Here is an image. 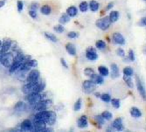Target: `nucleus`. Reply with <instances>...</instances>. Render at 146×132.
<instances>
[{
  "label": "nucleus",
  "mask_w": 146,
  "mask_h": 132,
  "mask_svg": "<svg viewBox=\"0 0 146 132\" xmlns=\"http://www.w3.org/2000/svg\"><path fill=\"white\" fill-rule=\"evenodd\" d=\"M96 88V84L92 80H86L82 82V89L86 94H91Z\"/></svg>",
  "instance_id": "nucleus-6"
},
{
  "label": "nucleus",
  "mask_w": 146,
  "mask_h": 132,
  "mask_svg": "<svg viewBox=\"0 0 146 132\" xmlns=\"http://www.w3.org/2000/svg\"><path fill=\"white\" fill-rule=\"evenodd\" d=\"M113 6H114V3H110V4L108 5V6L106 7V9H105V10H106V11H109V10H110Z\"/></svg>",
  "instance_id": "nucleus-49"
},
{
  "label": "nucleus",
  "mask_w": 146,
  "mask_h": 132,
  "mask_svg": "<svg viewBox=\"0 0 146 132\" xmlns=\"http://www.w3.org/2000/svg\"><path fill=\"white\" fill-rule=\"evenodd\" d=\"M145 1H146V0H145Z\"/></svg>",
  "instance_id": "nucleus-54"
},
{
  "label": "nucleus",
  "mask_w": 146,
  "mask_h": 132,
  "mask_svg": "<svg viewBox=\"0 0 146 132\" xmlns=\"http://www.w3.org/2000/svg\"><path fill=\"white\" fill-rule=\"evenodd\" d=\"M39 77H40L39 71L36 68H33L28 72L25 82H38L39 80Z\"/></svg>",
  "instance_id": "nucleus-5"
},
{
  "label": "nucleus",
  "mask_w": 146,
  "mask_h": 132,
  "mask_svg": "<svg viewBox=\"0 0 146 132\" xmlns=\"http://www.w3.org/2000/svg\"><path fill=\"white\" fill-rule=\"evenodd\" d=\"M105 120H107V121H110V120H111L112 119V117H113V115H112V113H110V111H104V112H102V115H101Z\"/></svg>",
  "instance_id": "nucleus-35"
},
{
  "label": "nucleus",
  "mask_w": 146,
  "mask_h": 132,
  "mask_svg": "<svg viewBox=\"0 0 146 132\" xmlns=\"http://www.w3.org/2000/svg\"><path fill=\"white\" fill-rule=\"evenodd\" d=\"M28 14L29 16L32 18V19H37L38 18V14H37V11H34V10H30L28 11Z\"/></svg>",
  "instance_id": "nucleus-42"
},
{
  "label": "nucleus",
  "mask_w": 146,
  "mask_h": 132,
  "mask_svg": "<svg viewBox=\"0 0 146 132\" xmlns=\"http://www.w3.org/2000/svg\"><path fill=\"white\" fill-rule=\"evenodd\" d=\"M109 17H110L111 22H112V23H115V22H116V21L118 20V19H119V12H118L117 11H110Z\"/></svg>",
  "instance_id": "nucleus-26"
},
{
  "label": "nucleus",
  "mask_w": 146,
  "mask_h": 132,
  "mask_svg": "<svg viewBox=\"0 0 146 132\" xmlns=\"http://www.w3.org/2000/svg\"><path fill=\"white\" fill-rule=\"evenodd\" d=\"M88 118H87L86 115H82L78 119V121H77V126L80 129L87 128L88 127Z\"/></svg>",
  "instance_id": "nucleus-14"
},
{
  "label": "nucleus",
  "mask_w": 146,
  "mask_h": 132,
  "mask_svg": "<svg viewBox=\"0 0 146 132\" xmlns=\"http://www.w3.org/2000/svg\"><path fill=\"white\" fill-rule=\"evenodd\" d=\"M129 113H130V115L134 118H140L142 116L141 110L137 107H132L129 110Z\"/></svg>",
  "instance_id": "nucleus-19"
},
{
  "label": "nucleus",
  "mask_w": 146,
  "mask_h": 132,
  "mask_svg": "<svg viewBox=\"0 0 146 132\" xmlns=\"http://www.w3.org/2000/svg\"><path fill=\"white\" fill-rule=\"evenodd\" d=\"M11 45H12V41L11 40L10 38H6L3 41V44H2V48H1V51L3 52H7L11 50Z\"/></svg>",
  "instance_id": "nucleus-15"
},
{
  "label": "nucleus",
  "mask_w": 146,
  "mask_h": 132,
  "mask_svg": "<svg viewBox=\"0 0 146 132\" xmlns=\"http://www.w3.org/2000/svg\"><path fill=\"white\" fill-rule=\"evenodd\" d=\"M38 82H25V84L22 87V89H21L22 92H23V94H25L26 96V95L34 93V90H35V88H36V85H37Z\"/></svg>",
  "instance_id": "nucleus-7"
},
{
  "label": "nucleus",
  "mask_w": 146,
  "mask_h": 132,
  "mask_svg": "<svg viewBox=\"0 0 146 132\" xmlns=\"http://www.w3.org/2000/svg\"><path fill=\"white\" fill-rule=\"evenodd\" d=\"M60 21V24L61 25H65V24H67L70 21V17L67 14V13H64V14H62L59 19Z\"/></svg>",
  "instance_id": "nucleus-27"
},
{
  "label": "nucleus",
  "mask_w": 146,
  "mask_h": 132,
  "mask_svg": "<svg viewBox=\"0 0 146 132\" xmlns=\"http://www.w3.org/2000/svg\"><path fill=\"white\" fill-rule=\"evenodd\" d=\"M112 39L115 44L119 46H123L125 44V38L120 33H114L112 35Z\"/></svg>",
  "instance_id": "nucleus-10"
},
{
  "label": "nucleus",
  "mask_w": 146,
  "mask_h": 132,
  "mask_svg": "<svg viewBox=\"0 0 146 132\" xmlns=\"http://www.w3.org/2000/svg\"><path fill=\"white\" fill-rule=\"evenodd\" d=\"M33 131H46V123L41 120H33Z\"/></svg>",
  "instance_id": "nucleus-9"
},
{
  "label": "nucleus",
  "mask_w": 146,
  "mask_h": 132,
  "mask_svg": "<svg viewBox=\"0 0 146 132\" xmlns=\"http://www.w3.org/2000/svg\"><path fill=\"white\" fill-rule=\"evenodd\" d=\"M95 119H96V123H98V124H101V125H102V124H104V121H105V119L104 118L100 115H96L95 116Z\"/></svg>",
  "instance_id": "nucleus-40"
},
{
  "label": "nucleus",
  "mask_w": 146,
  "mask_h": 132,
  "mask_svg": "<svg viewBox=\"0 0 146 132\" xmlns=\"http://www.w3.org/2000/svg\"><path fill=\"white\" fill-rule=\"evenodd\" d=\"M26 64H27L30 68H36L38 67V61L36 60H33V59H29L26 61H25Z\"/></svg>",
  "instance_id": "nucleus-30"
},
{
  "label": "nucleus",
  "mask_w": 146,
  "mask_h": 132,
  "mask_svg": "<svg viewBox=\"0 0 146 132\" xmlns=\"http://www.w3.org/2000/svg\"><path fill=\"white\" fill-rule=\"evenodd\" d=\"M95 74V71L93 70L92 68H85V70H84V74L86 75V76H88V77H91L93 74Z\"/></svg>",
  "instance_id": "nucleus-39"
},
{
  "label": "nucleus",
  "mask_w": 146,
  "mask_h": 132,
  "mask_svg": "<svg viewBox=\"0 0 146 132\" xmlns=\"http://www.w3.org/2000/svg\"><path fill=\"white\" fill-rule=\"evenodd\" d=\"M4 54H5V52H3L1 50H0V60H1V59H2V57H3V55H4Z\"/></svg>",
  "instance_id": "nucleus-51"
},
{
  "label": "nucleus",
  "mask_w": 146,
  "mask_h": 132,
  "mask_svg": "<svg viewBox=\"0 0 146 132\" xmlns=\"http://www.w3.org/2000/svg\"><path fill=\"white\" fill-rule=\"evenodd\" d=\"M136 84H137V90L139 92L140 96L143 97V100H146V90L138 76H136Z\"/></svg>",
  "instance_id": "nucleus-11"
},
{
  "label": "nucleus",
  "mask_w": 146,
  "mask_h": 132,
  "mask_svg": "<svg viewBox=\"0 0 146 132\" xmlns=\"http://www.w3.org/2000/svg\"><path fill=\"white\" fill-rule=\"evenodd\" d=\"M128 60L130 61H135V54L133 50H129V54H128Z\"/></svg>",
  "instance_id": "nucleus-41"
},
{
  "label": "nucleus",
  "mask_w": 146,
  "mask_h": 132,
  "mask_svg": "<svg viewBox=\"0 0 146 132\" xmlns=\"http://www.w3.org/2000/svg\"><path fill=\"white\" fill-rule=\"evenodd\" d=\"M134 74V71L130 67H126L123 68V74L128 75V76H132Z\"/></svg>",
  "instance_id": "nucleus-37"
},
{
  "label": "nucleus",
  "mask_w": 146,
  "mask_h": 132,
  "mask_svg": "<svg viewBox=\"0 0 146 132\" xmlns=\"http://www.w3.org/2000/svg\"><path fill=\"white\" fill-rule=\"evenodd\" d=\"M40 12L42 13L43 15H50L51 14V12H52V8L50 5H44L41 8H40Z\"/></svg>",
  "instance_id": "nucleus-25"
},
{
  "label": "nucleus",
  "mask_w": 146,
  "mask_h": 132,
  "mask_svg": "<svg viewBox=\"0 0 146 132\" xmlns=\"http://www.w3.org/2000/svg\"><path fill=\"white\" fill-rule=\"evenodd\" d=\"M112 127L116 129V130H123V119L122 118H116V119L114 120L113 123H112Z\"/></svg>",
  "instance_id": "nucleus-13"
},
{
  "label": "nucleus",
  "mask_w": 146,
  "mask_h": 132,
  "mask_svg": "<svg viewBox=\"0 0 146 132\" xmlns=\"http://www.w3.org/2000/svg\"><path fill=\"white\" fill-rule=\"evenodd\" d=\"M111 24H112V22H111V20H110L109 16H105V17L102 18V19H99L96 22V25L97 26L99 29H101L102 31L108 30L110 27Z\"/></svg>",
  "instance_id": "nucleus-2"
},
{
  "label": "nucleus",
  "mask_w": 146,
  "mask_h": 132,
  "mask_svg": "<svg viewBox=\"0 0 146 132\" xmlns=\"http://www.w3.org/2000/svg\"><path fill=\"white\" fill-rule=\"evenodd\" d=\"M100 98L102 99V101H104L106 103H109L111 101V96H110V94H102L101 96H100Z\"/></svg>",
  "instance_id": "nucleus-34"
},
{
  "label": "nucleus",
  "mask_w": 146,
  "mask_h": 132,
  "mask_svg": "<svg viewBox=\"0 0 146 132\" xmlns=\"http://www.w3.org/2000/svg\"><path fill=\"white\" fill-rule=\"evenodd\" d=\"M45 37L48 39V40L54 42V43H56L58 41V38L57 37L54 35V34H52V33H45Z\"/></svg>",
  "instance_id": "nucleus-29"
},
{
  "label": "nucleus",
  "mask_w": 146,
  "mask_h": 132,
  "mask_svg": "<svg viewBox=\"0 0 146 132\" xmlns=\"http://www.w3.org/2000/svg\"><path fill=\"white\" fill-rule=\"evenodd\" d=\"M82 100L81 98H79L75 101V103L74 105V111H79L80 109H82Z\"/></svg>",
  "instance_id": "nucleus-32"
},
{
  "label": "nucleus",
  "mask_w": 146,
  "mask_h": 132,
  "mask_svg": "<svg viewBox=\"0 0 146 132\" xmlns=\"http://www.w3.org/2000/svg\"><path fill=\"white\" fill-rule=\"evenodd\" d=\"M54 30L56 33H63L65 31V28H64L63 25L60 24V25H54Z\"/></svg>",
  "instance_id": "nucleus-38"
},
{
  "label": "nucleus",
  "mask_w": 146,
  "mask_h": 132,
  "mask_svg": "<svg viewBox=\"0 0 146 132\" xmlns=\"http://www.w3.org/2000/svg\"><path fill=\"white\" fill-rule=\"evenodd\" d=\"M88 8L91 11H97L100 8V4L97 1H96V0H91L88 4Z\"/></svg>",
  "instance_id": "nucleus-21"
},
{
  "label": "nucleus",
  "mask_w": 146,
  "mask_h": 132,
  "mask_svg": "<svg viewBox=\"0 0 146 132\" xmlns=\"http://www.w3.org/2000/svg\"><path fill=\"white\" fill-rule=\"evenodd\" d=\"M90 80H92L96 85H97V84H98V85H101V84H102L103 82H104V80H103V76H102L100 74H96V73L90 77Z\"/></svg>",
  "instance_id": "nucleus-16"
},
{
  "label": "nucleus",
  "mask_w": 146,
  "mask_h": 132,
  "mask_svg": "<svg viewBox=\"0 0 146 132\" xmlns=\"http://www.w3.org/2000/svg\"><path fill=\"white\" fill-rule=\"evenodd\" d=\"M95 95H96V97H100V96H101V94H100V93H96Z\"/></svg>",
  "instance_id": "nucleus-52"
},
{
  "label": "nucleus",
  "mask_w": 146,
  "mask_h": 132,
  "mask_svg": "<svg viewBox=\"0 0 146 132\" xmlns=\"http://www.w3.org/2000/svg\"><path fill=\"white\" fill-rule=\"evenodd\" d=\"M116 54L120 57H124L125 56V52L122 48H118L116 49Z\"/></svg>",
  "instance_id": "nucleus-44"
},
{
  "label": "nucleus",
  "mask_w": 146,
  "mask_h": 132,
  "mask_svg": "<svg viewBox=\"0 0 146 132\" xmlns=\"http://www.w3.org/2000/svg\"><path fill=\"white\" fill-rule=\"evenodd\" d=\"M17 7H18V11L21 12L24 9V3L21 1V0H19L18 3H17Z\"/></svg>",
  "instance_id": "nucleus-43"
},
{
  "label": "nucleus",
  "mask_w": 146,
  "mask_h": 132,
  "mask_svg": "<svg viewBox=\"0 0 146 132\" xmlns=\"http://www.w3.org/2000/svg\"><path fill=\"white\" fill-rule=\"evenodd\" d=\"M60 62H61V65L65 68H68V65L67 64V61H66L64 59H60Z\"/></svg>",
  "instance_id": "nucleus-47"
},
{
  "label": "nucleus",
  "mask_w": 146,
  "mask_h": 132,
  "mask_svg": "<svg viewBox=\"0 0 146 132\" xmlns=\"http://www.w3.org/2000/svg\"><path fill=\"white\" fill-rule=\"evenodd\" d=\"M5 5V0H0V8H2Z\"/></svg>",
  "instance_id": "nucleus-50"
},
{
  "label": "nucleus",
  "mask_w": 146,
  "mask_h": 132,
  "mask_svg": "<svg viewBox=\"0 0 146 132\" xmlns=\"http://www.w3.org/2000/svg\"><path fill=\"white\" fill-rule=\"evenodd\" d=\"M110 102H111V104H112V106H113L115 109H116L121 107V101H120V100H119V99L113 98V99H111Z\"/></svg>",
  "instance_id": "nucleus-31"
},
{
  "label": "nucleus",
  "mask_w": 146,
  "mask_h": 132,
  "mask_svg": "<svg viewBox=\"0 0 146 132\" xmlns=\"http://www.w3.org/2000/svg\"><path fill=\"white\" fill-rule=\"evenodd\" d=\"M2 44H3V41L0 40V50H1V48H2Z\"/></svg>",
  "instance_id": "nucleus-53"
},
{
  "label": "nucleus",
  "mask_w": 146,
  "mask_h": 132,
  "mask_svg": "<svg viewBox=\"0 0 146 132\" xmlns=\"http://www.w3.org/2000/svg\"><path fill=\"white\" fill-rule=\"evenodd\" d=\"M38 8V3H33V4L30 5V9H31V10L37 11Z\"/></svg>",
  "instance_id": "nucleus-46"
},
{
  "label": "nucleus",
  "mask_w": 146,
  "mask_h": 132,
  "mask_svg": "<svg viewBox=\"0 0 146 132\" xmlns=\"http://www.w3.org/2000/svg\"><path fill=\"white\" fill-rule=\"evenodd\" d=\"M20 129L23 131H33V123L31 120L25 119L20 124Z\"/></svg>",
  "instance_id": "nucleus-12"
},
{
  "label": "nucleus",
  "mask_w": 146,
  "mask_h": 132,
  "mask_svg": "<svg viewBox=\"0 0 146 132\" xmlns=\"http://www.w3.org/2000/svg\"><path fill=\"white\" fill-rule=\"evenodd\" d=\"M79 36V33H76V32H69L68 33V37L70 38H75Z\"/></svg>",
  "instance_id": "nucleus-45"
},
{
  "label": "nucleus",
  "mask_w": 146,
  "mask_h": 132,
  "mask_svg": "<svg viewBox=\"0 0 146 132\" xmlns=\"http://www.w3.org/2000/svg\"><path fill=\"white\" fill-rule=\"evenodd\" d=\"M56 118H57V115L54 111H52L50 110V115H49V118H48V121L46 123L47 125L52 126L54 125L56 122Z\"/></svg>",
  "instance_id": "nucleus-18"
},
{
  "label": "nucleus",
  "mask_w": 146,
  "mask_h": 132,
  "mask_svg": "<svg viewBox=\"0 0 146 132\" xmlns=\"http://www.w3.org/2000/svg\"><path fill=\"white\" fill-rule=\"evenodd\" d=\"M66 50L72 56H74L76 54V47L73 43H68L66 45Z\"/></svg>",
  "instance_id": "nucleus-20"
},
{
  "label": "nucleus",
  "mask_w": 146,
  "mask_h": 132,
  "mask_svg": "<svg viewBox=\"0 0 146 132\" xmlns=\"http://www.w3.org/2000/svg\"><path fill=\"white\" fill-rule=\"evenodd\" d=\"M79 9L82 12H86L88 10V4L84 1V2H82L81 4L79 5Z\"/></svg>",
  "instance_id": "nucleus-33"
},
{
  "label": "nucleus",
  "mask_w": 146,
  "mask_h": 132,
  "mask_svg": "<svg viewBox=\"0 0 146 132\" xmlns=\"http://www.w3.org/2000/svg\"><path fill=\"white\" fill-rule=\"evenodd\" d=\"M96 47L99 50H103L106 48V43L103 40H101L100 39V40L96 42Z\"/></svg>",
  "instance_id": "nucleus-36"
},
{
  "label": "nucleus",
  "mask_w": 146,
  "mask_h": 132,
  "mask_svg": "<svg viewBox=\"0 0 146 132\" xmlns=\"http://www.w3.org/2000/svg\"><path fill=\"white\" fill-rule=\"evenodd\" d=\"M86 58L90 61H95L98 59V54L96 52V50L94 47H88L86 50Z\"/></svg>",
  "instance_id": "nucleus-8"
},
{
  "label": "nucleus",
  "mask_w": 146,
  "mask_h": 132,
  "mask_svg": "<svg viewBox=\"0 0 146 132\" xmlns=\"http://www.w3.org/2000/svg\"><path fill=\"white\" fill-rule=\"evenodd\" d=\"M119 75H120V71H119L117 65L115 63L111 64V77H112V79H115V78L119 77Z\"/></svg>",
  "instance_id": "nucleus-17"
},
{
  "label": "nucleus",
  "mask_w": 146,
  "mask_h": 132,
  "mask_svg": "<svg viewBox=\"0 0 146 132\" xmlns=\"http://www.w3.org/2000/svg\"><path fill=\"white\" fill-rule=\"evenodd\" d=\"M123 81L125 82L126 85L130 88H133L134 87V84H133V82H132V79H131V76H128V75H123Z\"/></svg>",
  "instance_id": "nucleus-28"
},
{
  "label": "nucleus",
  "mask_w": 146,
  "mask_h": 132,
  "mask_svg": "<svg viewBox=\"0 0 146 132\" xmlns=\"http://www.w3.org/2000/svg\"><path fill=\"white\" fill-rule=\"evenodd\" d=\"M51 104H52V101H51L43 99V100H41V101H39L38 102H37L36 104L33 105V106H31V107H32V109H33L34 111L38 112V111L46 110V109L49 108V106H50Z\"/></svg>",
  "instance_id": "nucleus-3"
},
{
  "label": "nucleus",
  "mask_w": 146,
  "mask_h": 132,
  "mask_svg": "<svg viewBox=\"0 0 146 132\" xmlns=\"http://www.w3.org/2000/svg\"><path fill=\"white\" fill-rule=\"evenodd\" d=\"M13 60H14V54H13L12 52L9 51L4 54L1 60H0V63H1V65L5 68H10L11 64L13 63Z\"/></svg>",
  "instance_id": "nucleus-1"
},
{
  "label": "nucleus",
  "mask_w": 146,
  "mask_h": 132,
  "mask_svg": "<svg viewBox=\"0 0 146 132\" xmlns=\"http://www.w3.org/2000/svg\"><path fill=\"white\" fill-rule=\"evenodd\" d=\"M67 14H68L70 18L75 17V16L78 14V9H77V7H75V6H74V5L68 7V8L67 9Z\"/></svg>",
  "instance_id": "nucleus-22"
},
{
  "label": "nucleus",
  "mask_w": 146,
  "mask_h": 132,
  "mask_svg": "<svg viewBox=\"0 0 146 132\" xmlns=\"http://www.w3.org/2000/svg\"><path fill=\"white\" fill-rule=\"evenodd\" d=\"M140 25H143V26H146V17L145 18H143L140 20Z\"/></svg>",
  "instance_id": "nucleus-48"
},
{
  "label": "nucleus",
  "mask_w": 146,
  "mask_h": 132,
  "mask_svg": "<svg viewBox=\"0 0 146 132\" xmlns=\"http://www.w3.org/2000/svg\"><path fill=\"white\" fill-rule=\"evenodd\" d=\"M43 95L41 93H32L29 95H26L25 96V101L29 103L30 106H33V105L36 104L37 102H38L39 101L43 100Z\"/></svg>",
  "instance_id": "nucleus-4"
},
{
  "label": "nucleus",
  "mask_w": 146,
  "mask_h": 132,
  "mask_svg": "<svg viewBox=\"0 0 146 132\" xmlns=\"http://www.w3.org/2000/svg\"><path fill=\"white\" fill-rule=\"evenodd\" d=\"M98 72L103 77H106V76H108L110 74L109 68L107 67H105V66H100V67H98Z\"/></svg>",
  "instance_id": "nucleus-23"
},
{
  "label": "nucleus",
  "mask_w": 146,
  "mask_h": 132,
  "mask_svg": "<svg viewBox=\"0 0 146 132\" xmlns=\"http://www.w3.org/2000/svg\"><path fill=\"white\" fill-rule=\"evenodd\" d=\"M25 109H26V104L23 101H18L14 106V109L16 111H19V112L24 111Z\"/></svg>",
  "instance_id": "nucleus-24"
}]
</instances>
